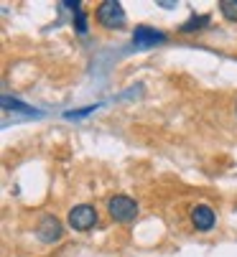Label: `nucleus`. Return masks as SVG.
Returning <instances> with one entry per match:
<instances>
[{
	"label": "nucleus",
	"mask_w": 237,
	"mask_h": 257,
	"mask_svg": "<svg viewBox=\"0 0 237 257\" xmlns=\"http://www.w3.org/2000/svg\"><path fill=\"white\" fill-rule=\"evenodd\" d=\"M107 214L112 216V222L128 224L138 216V204H135V199H130L125 194H117V196L107 199Z\"/></svg>",
	"instance_id": "obj_1"
},
{
	"label": "nucleus",
	"mask_w": 237,
	"mask_h": 257,
	"mask_svg": "<svg viewBox=\"0 0 237 257\" xmlns=\"http://www.w3.org/2000/svg\"><path fill=\"white\" fill-rule=\"evenodd\" d=\"M97 21H100V26L115 31V28H123L128 18H125V11H123L120 3H115V0H105V3L97 6Z\"/></svg>",
	"instance_id": "obj_2"
},
{
	"label": "nucleus",
	"mask_w": 237,
	"mask_h": 257,
	"mask_svg": "<svg viewBox=\"0 0 237 257\" xmlns=\"http://www.w3.org/2000/svg\"><path fill=\"white\" fill-rule=\"evenodd\" d=\"M97 224V209L92 204H79L69 211V227L76 232H87Z\"/></svg>",
	"instance_id": "obj_3"
},
{
	"label": "nucleus",
	"mask_w": 237,
	"mask_h": 257,
	"mask_svg": "<svg viewBox=\"0 0 237 257\" xmlns=\"http://www.w3.org/2000/svg\"><path fill=\"white\" fill-rule=\"evenodd\" d=\"M166 41V33L158 31V28H150V26H138L133 31V44L138 49H148V46H158Z\"/></svg>",
	"instance_id": "obj_4"
},
{
	"label": "nucleus",
	"mask_w": 237,
	"mask_h": 257,
	"mask_svg": "<svg viewBox=\"0 0 237 257\" xmlns=\"http://www.w3.org/2000/svg\"><path fill=\"white\" fill-rule=\"evenodd\" d=\"M214 222H217V214H214L212 206H207V204H196V206L191 209V224H194V229L209 232V229L214 227Z\"/></svg>",
	"instance_id": "obj_5"
},
{
	"label": "nucleus",
	"mask_w": 237,
	"mask_h": 257,
	"mask_svg": "<svg viewBox=\"0 0 237 257\" xmlns=\"http://www.w3.org/2000/svg\"><path fill=\"white\" fill-rule=\"evenodd\" d=\"M61 234H64V229H61V224H59L56 216L49 214V216L41 219V224H38V237H41L44 242H59Z\"/></svg>",
	"instance_id": "obj_6"
},
{
	"label": "nucleus",
	"mask_w": 237,
	"mask_h": 257,
	"mask_svg": "<svg viewBox=\"0 0 237 257\" xmlns=\"http://www.w3.org/2000/svg\"><path fill=\"white\" fill-rule=\"evenodd\" d=\"M204 26H209V16H191L186 23H181V33H196V31H202Z\"/></svg>",
	"instance_id": "obj_7"
},
{
	"label": "nucleus",
	"mask_w": 237,
	"mask_h": 257,
	"mask_svg": "<svg viewBox=\"0 0 237 257\" xmlns=\"http://www.w3.org/2000/svg\"><path fill=\"white\" fill-rule=\"evenodd\" d=\"M219 13L227 21H234L237 23V0H219Z\"/></svg>",
	"instance_id": "obj_8"
},
{
	"label": "nucleus",
	"mask_w": 237,
	"mask_h": 257,
	"mask_svg": "<svg viewBox=\"0 0 237 257\" xmlns=\"http://www.w3.org/2000/svg\"><path fill=\"white\" fill-rule=\"evenodd\" d=\"M74 28H76L79 36H87L90 28H87V13H85V11H76V13H74Z\"/></svg>",
	"instance_id": "obj_9"
},
{
	"label": "nucleus",
	"mask_w": 237,
	"mask_h": 257,
	"mask_svg": "<svg viewBox=\"0 0 237 257\" xmlns=\"http://www.w3.org/2000/svg\"><path fill=\"white\" fill-rule=\"evenodd\" d=\"M3 107H6V109H21V112H26V115L36 112L33 107H28V104H21L18 99H11V97H3Z\"/></svg>",
	"instance_id": "obj_10"
},
{
	"label": "nucleus",
	"mask_w": 237,
	"mask_h": 257,
	"mask_svg": "<svg viewBox=\"0 0 237 257\" xmlns=\"http://www.w3.org/2000/svg\"><path fill=\"white\" fill-rule=\"evenodd\" d=\"M234 109H237V107H234Z\"/></svg>",
	"instance_id": "obj_11"
}]
</instances>
